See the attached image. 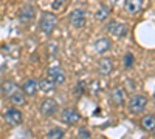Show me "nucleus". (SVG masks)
Instances as JSON below:
<instances>
[{
	"label": "nucleus",
	"instance_id": "20e7f679",
	"mask_svg": "<svg viewBox=\"0 0 155 139\" xmlns=\"http://www.w3.org/2000/svg\"><path fill=\"white\" fill-rule=\"evenodd\" d=\"M36 19V8L33 5H25L17 12V20L23 25H28Z\"/></svg>",
	"mask_w": 155,
	"mask_h": 139
},
{
	"label": "nucleus",
	"instance_id": "b1692460",
	"mask_svg": "<svg viewBox=\"0 0 155 139\" xmlns=\"http://www.w3.org/2000/svg\"><path fill=\"white\" fill-rule=\"evenodd\" d=\"M78 134H79V137H85V139H87V137H90V131H88V130H85V128H81Z\"/></svg>",
	"mask_w": 155,
	"mask_h": 139
},
{
	"label": "nucleus",
	"instance_id": "4468645a",
	"mask_svg": "<svg viewBox=\"0 0 155 139\" xmlns=\"http://www.w3.org/2000/svg\"><path fill=\"white\" fill-rule=\"evenodd\" d=\"M22 91L25 93V96H34L37 91H39V88H37V81L36 79H28V81H25V84L22 85Z\"/></svg>",
	"mask_w": 155,
	"mask_h": 139
},
{
	"label": "nucleus",
	"instance_id": "ddd939ff",
	"mask_svg": "<svg viewBox=\"0 0 155 139\" xmlns=\"http://www.w3.org/2000/svg\"><path fill=\"white\" fill-rule=\"evenodd\" d=\"M17 90H19V87L12 81H3L2 84H0V93H2V96H5V97H9Z\"/></svg>",
	"mask_w": 155,
	"mask_h": 139
},
{
	"label": "nucleus",
	"instance_id": "dca6fc26",
	"mask_svg": "<svg viewBox=\"0 0 155 139\" xmlns=\"http://www.w3.org/2000/svg\"><path fill=\"white\" fill-rule=\"evenodd\" d=\"M113 70V64H112V60L110 59H101L98 62V73L99 76H109Z\"/></svg>",
	"mask_w": 155,
	"mask_h": 139
},
{
	"label": "nucleus",
	"instance_id": "39448f33",
	"mask_svg": "<svg viewBox=\"0 0 155 139\" xmlns=\"http://www.w3.org/2000/svg\"><path fill=\"white\" fill-rule=\"evenodd\" d=\"M47 79H50L58 87V85H62L64 82H65L67 76H65V71H64L61 67H51V68L47 70Z\"/></svg>",
	"mask_w": 155,
	"mask_h": 139
},
{
	"label": "nucleus",
	"instance_id": "f3484780",
	"mask_svg": "<svg viewBox=\"0 0 155 139\" xmlns=\"http://www.w3.org/2000/svg\"><path fill=\"white\" fill-rule=\"evenodd\" d=\"M37 88H39V91H42L45 94H50V93H53L56 90V85L50 79H41V81H37Z\"/></svg>",
	"mask_w": 155,
	"mask_h": 139
},
{
	"label": "nucleus",
	"instance_id": "f257e3e1",
	"mask_svg": "<svg viewBox=\"0 0 155 139\" xmlns=\"http://www.w3.org/2000/svg\"><path fill=\"white\" fill-rule=\"evenodd\" d=\"M56 25H58V19L54 14L51 12H42L41 20H39V31L45 36L53 34V31L56 30Z\"/></svg>",
	"mask_w": 155,
	"mask_h": 139
},
{
	"label": "nucleus",
	"instance_id": "423d86ee",
	"mask_svg": "<svg viewBox=\"0 0 155 139\" xmlns=\"http://www.w3.org/2000/svg\"><path fill=\"white\" fill-rule=\"evenodd\" d=\"M61 121L65 125H76L81 121V115L76 108H64L61 113Z\"/></svg>",
	"mask_w": 155,
	"mask_h": 139
},
{
	"label": "nucleus",
	"instance_id": "2eb2a0df",
	"mask_svg": "<svg viewBox=\"0 0 155 139\" xmlns=\"http://www.w3.org/2000/svg\"><path fill=\"white\" fill-rule=\"evenodd\" d=\"M9 102L14 105V107H25L27 105V96H25L23 91H14L9 96Z\"/></svg>",
	"mask_w": 155,
	"mask_h": 139
},
{
	"label": "nucleus",
	"instance_id": "f8f14e48",
	"mask_svg": "<svg viewBox=\"0 0 155 139\" xmlns=\"http://www.w3.org/2000/svg\"><path fill=\"white\" fill-rule=\"evenodd\" d=\"M110 100L115 107H123L124 105V91L120 87H115L110 93Z\"/></svg>",
	"mask_w": 155,
	"mask_h": 139
},
{
	"label": "nucleus",
	"instance_id": "9b49d317",
	"mask_svg": "<svg viewBox=\"0 0 155 139\" xmlns=\"http://www.w3.org/2000/svg\"><path fill=\"white\" fill-rule=\"evenodd\" d=\"M93 48H95L96 54L102 56L112 48V42H110V39H107V37H99V39L93 43Z\"/></svg>",
	"mask_w": 155,
	"mask_h": 139
},
{
	"label": "nucleus",
	"instance_id": "5701e85b",
	"mask_svg": "<svg viewBox=\"0 0 155 139\" xmlns=\"http://www.w3.org/2000/svg\"><path fill=\"white\" fill-rule=\"evenodd\" d=\"M67 0H53L51 2V9L53 11H61L64 8V5H65Z\"/></svg>",
	"mask_w": 155,
	"mask_h": 139
},
{
	"label": "nucleus",
	"instance_id": "7ed1b4c3",
	"mask_svg": "<svg viewBox=\"0 0 155 139\" xmlns=\"http://www.w3.org/2000/svg\"><path fill=\"white\" fill-rule=\"evenodd\" d=\"M147 105V97L143 96V94H135L134 97H130L129 100V113L130 115H141V113L144 111Z\"/></svg>",
	"mask_w": 155,
	"mask_h": 139
},
{
	"label": "nucleus",
	"instance_id": "393cba45",
	"mask_svg": "<svg viewBox=\"0 0 155 139\" xmlns=\"http://www.w3.org/2000/svg\"><path fill=\"white\" fill-rule=\"evenodd\" d=\"M48 49H50V56H56L58 54V46L56 45H50Z\"/></svg>",
	"mask_w": 155,
	"mask_h": 139
},
{
	"label": "nucleus",
	"instance_id": "a211bd4d",
	"mask_svg": "<svg viewBox=\"0 0 155 139\" xmlns=\"http://www.w3.org/2000/svg\"><path fill=\"white\" fill-rule=\"evenodd\" d=\"M141 128H143L144 131H155V116L153 115H147L143 118V121H141Z\"/></svg>",
	"mask_w": 155,
	"mask_h": 139
},
{
	"label": "nucleus",
	"instance_id": "0eeeda50",
	"mask_svg": "<svg viewBox=\"0 0 155 139\" xmlns=\"http://www.w3.org/2000/svg\"><path fill=\"white\" fill-rule=\"evenodd\" d=\"M106 28H107L109 34H112L113 37H116V39H123V37H126V34H127V27L124 23L116 22V20L109 22Z\"/></svg>",
	"mask_w": 155,
	"mask_h": 139
},
{
	"label": "nucleus",
	"instance_id": "4be33fe9",
	"mask_svg": "<svg viewBox=\"0 0 155 139\" xmlns=\"http://www.w3.org/2000/svg\"><path fill=\"white\" fill-rule=\"evenodd\" d=\"M123 64H124V68H132L134 67V56L130 54V53H127L126 56H124V60H123Z\"/></svg>",
	"mask_w": 155,
	"mask_h": 139
},
{
	"label": "nucleus",
	"instance_id": "6e6552de",
	"mask_svg": "<svg viewBox=\"0 0 155 139\" xmlns=\"http://www.w3.org/2000/svg\"><path fill=\"white\" fill-rule=\"evenodd\" d=\"M68 22L73 28L79 30L85 25V11L84 9H73L68 16Z\"/></svg>",
	"mask_w": 155,
	"mask_h": 139
},
{
	"label": "nucleus",
	"instance_id": "6ab92c4d",
	"mask_svg": "<svg viewBox=\"0 0 155 139\" xmlns=\"http://www.w3.org/2000/svg\"><path fill=\"white\" fill-rule=\"evenodd\" d=\"M109 12H110V9L106 6V5H101L99 8H98V11H96V20H99V22H104L107 17H109Z\"/></svg>",
	"mask_w": 155,
	"mask_h": 139
},
{
	"label": "nucleus",
	"instance_id": "412c9836",
	"mask_svg": "<svg viewBox=\"0 0 155 139\" xmlns=\"http://www.w3.org/2000/svg\"><path fill=\"white\" fill-rule=\"evenodd\" d=\"M84 93H85V84H84V82H78V84L74 85V88H73V94H74V97L79 99Z\"/></svg>",
	"mask_w": 155,
	"mask_h": 139
},
{
	"label": "nucleus",
	"instance_id": "f03ea898",
	"mask_svg": "<svg viewBox=\"0 0 155 139\" xmlns=\"http://www.w3.org/2000/svg\"><path fill=\"white\" fill-rule=\"evenodd\" d=\"M3 119L9 127H19V125H22V122H23V115H22V111L19 108L9 107L3 111Z\"/></svg>",
	"mask_w": 155,
	"mask_h": 139
},
{
	"label": "nucleus",
	"instance_id": "9d476101",
	"mask_svg": "<svg viewBox=\"0 0 155 139\" xmlns=\"http://www.w3.org/2000/svg\"><path fill=\"white\" fill-rule=\"evenodd\" d=\"M143 5H144V0H126L124 9L130 16H137L138 12H141V9H143Z\"/></svg>",
	"mask_w": 155,
	"mask_h": 139
},
{
	"label": "nucleus",
	"instance_id": "1a4fd4ad",
	"mask_svg": "<svg viewBox=\"0 0 155 139\" xmlns=\"http://www.w3.org/2000/svg\"><path fill=\"white\" fill-rule=\"evenodd\" d=\"M58 110H59V107H58V102L54 99H45L44 102L41 104V113L44 116H47V118L54 116L58 113Z\"/></svg>",
	"mask_w": 155,
	"mask_h": 139
},
{
	"label": "nucleus",
	"instance_id": "a878e982",
	"mask_svg": "<svg viewBox=\"0 0 155 139\" xmlns=\"http://www.w3.org/2000/svg\"><path fill=\"white\" fill-rule=\"evenodd\" d=\"M153 96H155V91H153Z\"/></svg>",
	"mask_w": 155,
	"mask_h": 139
},
{
	"label": "nucleus",
	"instance_id": "aec40b11",
	"mask_svg": "<svg viewBox=\"0 0 155 139\" xmlns=\"http://www.w3.org/2000/svg\"><path fill=\"white\" fill-rule=\"evenodd\" d=\"M47 137H50V139H61V137H64V130L59 128V127H54V128H51L47 133Z\"/></svg>",
	"mask_w": 155,
	"mask_h": 139
}]
</instances>
